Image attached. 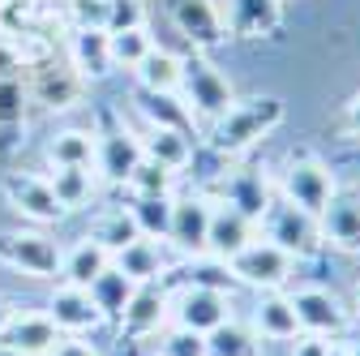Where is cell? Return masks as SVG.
Here are the masks:
<instances>
[{"label":"cell","instance_id":"obj_1","mask_svg":"<svg viewBox=\"0 0 360 356\" xmlns=\"http://www.w3.org/2000/svg\"><path fill=\"white\" fill-rule=\"evenodd\" d=\"M288 120V103L279 95H253V99H236L228 112H223L214 125H210V146L219 155H245L253 151L262 138H270L279 125Z\"/></svg>","mask_w":360,"mask_h":356},{"label":"cell","instance_id":"obj_2","mask_svg":"<svg viewBox=\"0 0 360 356\" xmlns=\"http://www.w3.org/2000/svg\"><path fill=\"white\" fill-rule=\"evenodd\" d=\"M335 193H339L335 189V172H330L326 159H318L313 151H292L283 159V167H279V198L283 202H292L304 215L318 219Z\"/></svg>","mask_w":360,"mask_h":356},{"label":"cell","instance_id":"obj_3","mask_svg":"<svg viewBox=\"0 0 360 356\" xmlns=\"http://www.w3.org/2000/svg\"><path fill=\"white\" fill-rule=\"evenodd\" d=\"M257 228L266 232V241H275L283 253H292L296 262H313V258H322L326 241H322V228H318V219L304 215L300 206L283 202V198H270L266 215L257 219Z\"/></svg>","mask_w":360,"mask_h":356},{"label":"cell","instance_id":"obj_4","mask_svg":"<svg viewBox=\"0 0 360 356\" xmlns=\"http://www.w3.org/2000/svg\"><path fill=\"white\" fill-rule=\"evenodd\" d=\"M176 95L185 99V108H189L198 120H210V125L236 103L232 82L223 77L202 52H189V56H185V69H180V91H176Z\"/></svg>","mask_w":360,"mask_h":356},{"label":"cell","instance_id":"obj_5","mask_svg":"<svg viewBox=\"0 0 360 356\" xmlns=\"http://www.w3.org/2000/svg\"><path fill=\"white\" fill-rule=\"evenodd\" d=\"M22 77H26L30 103H39L43 112H69V108H77L82 95H86V82L77 77V69H73L65 56H56V52H48L43 61H34Z\"/></svg>","mask_w":360,"mask_h":356},{"label":"cell","instance_id":"obj_6","mask_svg":"<svg viewBox=\"0 0 360 356\" xmlns=\"http://www.w3.org/2000/svg\"><path fill=\"white\" fill-rule=\"evenodd\" d=\"M228 271L236 284L245 288H257V292H283L292 284V271H296V258L283 253L275 241H249L236 258H228Z\"/></svg>","mask_w":360,"mask_h":356},{"label":"cell","instance_id":"obj_7","mask_svg":"<svg viewBox=\"0 0 360 356\" xmlns=\"http://www.w3.org/2000/svg\"><path fill=\"white\" fill-rule=\"evenodd\" d=\"M142 163V138L133 129H124V120L116 112H99V133H95V167L103 181L124 185L133 167Z\"/></svg>","mask_w":360,"mask_h":356},{"label":"cell","instance_id":"obj_8","mask_svg":"<svg viewBox=\"0 0 360 356\" xmlns=\"http://www.w3.org/2000/svg\"><path fill=\"white\" fill-rule=\"evenodd\" d=\"M60 245L39 232V228H18V232H0V266L22 271L30 279H56L60 275Z\"/></svg>","mask_w":360,"mask_h":356},{"label":"cell","instance_id":"obj_9","mask_svg":"<svg viewBox=\"0 0 360 356\" xmlns=\"http://www.w3.org/2000/svg\"><path fill=\"white\" fill-rule=\"evenodd\" d=\"M0 193H5L9 210H18L22 219H30V224H60L65 219V206L56 202L48 176L39 172H5L0 176Z\"/></svg>","mask_w":360,"mask_h":356},{"label":"cell","instance_id":"obj_10","mask_svg":"<svg viewBox=\"0 0 360 356\" xmlns=\"http://www.w3.org/2000/svg\"><path fill=\"white\" fill-rule=\"evenodd\" d=\"M167 318L185 331L210 335L214 326H223L232 318V296L214 292V288H172V309Z\"/></svg>","mask_w":360,"mask_h":356},{"label":"cell","instance_id":"obj_11","mask_svg":"<svg viewBox=\"0 0 360 356\" xmlns=\"http://www.w3.org/2000/svg\"><path fill=\"white\" fill-rule=\"evenodd\" d=\"M167 13H172L176 30L189 39L193 52H210V48H219V43L232 39L219 0H167Z\"/></svg>","mask_w":360,"mask_h":356},{"label":"cell","instance_id":"obj_12","mask_svg":"<svg viewBox=\"0 0 360 356\" xmlns=\"http://www.w3.org/2000/svg\"><path fill=\"white\" fill-rule=\"evenodd\" d=\"M292 309H296V322L304 335H322V339H335L347 331L352 314H347V305L330 292V288H296L292 296Z\"/></svg>","mask_w":360,"mask_h":356},{"label":"cell","instance_id":"obj_13","mask_svg":"<svg viewBox=\"0 0 360 356\" xmlns=\"http://www.w3.org/2000/svg\"><path fill=\"white\" fill-rule=\"evenodd\" d=\"M167 309H172V288L163 279L138 284V288H133V296H129V305H124V314L116 318V326L129 339H150V335L163 331Z\"/></svg>","mask_w":360,"mask_h":356},{"label":"cell","instance_id":"obj_14","mask_svg":"<svg viewBox=\"0 0 360 356\" xmlns=\"http://www.w3.org/2000/svg\"><path fill=\"white\" fill-rule=\"evenodd\" d=\"M210 210L214 202L206 193H185L172 202V228H167V245L185 258H202L206 253V232H210Z\"/></svg>","mask_w":360,"mask_h":356},{"label":"cell","instance_id":"obj_15","mask_svg":"<svg viewBox=\"0 0 360 356\" xmlns=\"http://www.w3.org/2000/svg\"><path fill=\"white\" fill-rule=\"evenodd\" d=\"M60 343V326L48 314H13L0 331V352L9 356H48Z\"/></svg>","mask_w":360,"mask_h":356},{"label":"cell","instance_id":"obj_16","mask_svg":"<svg viewBox=\"0 0 360 356\" xmlns=\"http://www.w3.org/2000/svg\"><path fill=\"white\" fill-rule=\"evenodd\" d=\"M219 9L232 39H266L283 26V0H223Z\"/></svg>","mask_w":360,"mask_h":356},{"label":"cell","instance_id":"obj_17","mask_svg":"<svg viewBox=\"0 0 360 356\" xmlns=\"http://www.w3.org/2000/svg\"><path fill=\"white\" fill-rule=\"evenodd\" d=\"M253 232H257V224H253L245 210H236L228 202H214V210H210V232H206V253L219 258V262H228V258H236L253 241Z\"/></svg>","mask_w":360,"mask_h":356},{"label":"cell","instance_id":"obj_18","mask_svg":"<svg viewBox=\"0 0 360 356\" xmlns=\"http://www.w3.org/2000/svg\"><path fill=\"white\" fill-rule=\"evenodd\" d=\"M65 61L77 69V77H82L86 86L112 77L116 65H112V39H108V30H69Z\"/></svg>","mask_w":360,"mask_h":356},{"label":"cell","instance_id":"obj_19","mask_svg":"<svg viewBox=\"0 0 360 356\" xmlns=\"http://www.w3.org/2000/svg\"><path fill=\"white\" fill-rule=\"evenodd\" d=\"M48 318H52L60 331H69V335H86V331H95V326L108 322V318L99 314V305L90 300V292H86V288H73V284H60V288L52 292Z\"/></svg>","mask_w":360,"mask_h":356},{"label":"cell","instance_id":"obj_20","mask_svg":"<svg viewBox=\"0 0 360 356\" xmlns=\"http://www.w3.org/2000/svg\"><path fill=\"white\" fill-rule=\"evenodd\" d=\"M318 228L326 245L343 253H360V193H335L318 215Z\"/></svg>","mask_w":360,"mask_h":356},{"label":"cell","instance_id":"obj_21","mask_svg":"<svg viewBox=\"0 0 360 356\" xmlns=\"http://www.w3.org/2000/svg\"><path fill=\"white\" fill-rule=\"evenodd\" d=\"M133 103H138V112L155 125V129H176L185 133V138H198V116L185 108V99L180 95H167V91H133Z\"/></svg>","mask_w":360,"mask_h":356},{"label":"cell","instance_id":"obj_22","mask_svg":"<svg viewBox=\"0 0 360 356\" xmlns=\"http://www.w3.org/2000/svg\"><path fill=\"white\" fill-rule=\"evenodd\" d=\"M26 77H0V159H9L22 146L26 129Z\"/></svg>","mask_w":360,"mask_h":356},{"label":"cell","instance_id":"obj_23","mask_svg":"<svg viewBox=\"0 0 360 356\" xmlns=\"http://www.w3.org/2000/svg\"><path fill=\"white\" fill-rule=\"evenodd\" d=\"M116 271H124L133 284H150V279H163L172 271V262H167V249L150 236H138L133 245H124L116 258Z\"/></svg>","mask_w":360,"mask_h":356},{"label":"cell","instance_id":"obj_24","mask_svg":"<svg viewBox=\"0 0 360 356\" xmlns=\"http://www.w3.org/2000/svg\"><path fill=\"white\" fill-rule=\"evenodd\" d=\"M253 331L262 339H275V343H288L300 335V322H296V309H292L288 292H262V300L253 305Z\"/></svg>","mask_w":360,"mask_h":356},{"label":"cell","instance_id":"obj_25","mask_svg":"<svg viewBox=\"0 0 360 356\" xmlns=\"http://www.w3.org/2000/svg\"><path fill=\"white\" fill-rule=\"evenodd\" d=\"M163 284H167V288H214V292H228V296H232V288H236V279H232V271H228V262H219V258H210V253L189 258L185 266L167 271Z\"/></svg>","mask_w":360,"mask_h":356},{"label":"cell","instance_id":"obj_26","mask_svg":"<svg viewBox=\"0 0 360 356\" xmlns=\"http://www.w3.org/2000/svg\"><path fill=\"white\" fill-rule=\"evenodd\" d=\"M112 266V253L99 245V241H90V236H82L65 258H60V279L65 284H73V288H90L103 271Z\"/></svg>","mask_w":360,"mask_h":356},{"label":"cell","instance_id":"obj_27","mask_svg":"<svg viewBox=\"0 0 360 356\" xmlns=\"http://www.w3.org/2000/svg\"><path fill=\"white\" fill-rule=\"evenodd\" d=\"M219 202H228V206H236V210H245L253 224L266 215V206H270V189H266V176L262 172H232L228 181H223V193H219Z\"/></svg>","mask_w":360,"mask_h":356},{"label":"cell","instance_id":"obj_28","mask_svg":"<svg viewBox=\"0 0 360 356\" xmlns=\"http://www.w3.org/2000/svg\"><path fill=\"white\" fill-rule=\"evenodd\" d=\"M142 155L163 163L167 172H185L193 163V138H185V133H176V129H146L142 133Z\"/></svg>","mask_w":360,"mask_h":356},{"label":"cell","instance_id":"obj_29","mask_svg":"<svg viewBox=\"0 0 360 356\" xmlns=\"http://www.w3.org/2000/svg\"><path fill=\"white\" fill-rule=\"evenodd\" d=\"M180 69H185V56H176L167 48H150L146 61L133 69V77H138L142 91H167V95H176L180 91Z\"/></svg>","mask_w":360,"mask_h":356},{"label":"cell","instance_id":"obj_30","mask_svg":"<svg viewBox=\"0 0 360 356\" xmlns=\"http://www.w3.org/2000/svg\"><path fill=\"white\" fill-rule=\"evenodd\" d=\"M52 167H95V129H60L48 138Z\"/></svg>","mask_w":360,"mask_h":356},{"label":"cell","instance_id":"obj_31","mask_svg":"<svg viewBox=\"0 0 360 356\" xmlns=\"http://www.w3.org/2000/svg\"><path fill=\"white\" fill-rule=\"evenodd\" d=\"M206 356H262V335L245 322H223L206 335Z\"/></svg>","mask_w":360,"mask_h":356},{"label":"cell","instance_id":"obj_32","mask_svg":"<svg viewBox=\"0 0 360 356\" xmlns=\"http://www.w3.org/2000/svg\"><path fill=\"white\" fill-rule=\"evenodd\" d=\"M133 288H138V284H133V279H129L124 271H116V262H112V266H108V271H103V275H99L95 284H90L86 292H90V300H95V305H99V314L116 322V318L124 314V305H129V296H133Z\"/></svg>","mask_w":360,"mask_h":356},{"label":"cell","instance_id":"obj_33","mask_svg":"<svg viewBox=\"0 0 360 356\" xmlns=\"http://www.w3.org/2000/svg\"><path fill=\"white\" fill-rule=\"evenodd\" d=\"M48 185H52L56 202L65 206V215L82 210L90 198H95V167H56L48 176Z\"/></svg>","mask_w":360,"mask_h":356},{"label":"cell","instance_id":"obj_34","mask_svg":"<svg viewBox=\"0 0 360 356\" xmlns=\"http://www.w3.org/2000/svg\"><path fill=\"white\" fill-rule=\"evenodd\" d=\"M90 241H99L112 258L124 249V245H133L142 232H138V224H133V215H129V206H120V210H103L95 224H90V232H86Z\"/></svg>","mask_w":360,"mask_h":356},{"label":"cell","instance_id":"obj_35","mask_svg":"<svg viewBox=\"0 0 360 356\" xmlns=\"http://www.w3.org/2000/svg\"><path fill=\"white\" fill-rule=\"evenodd\" d=\"M172 202H176V198H142V193H133L129 215H133V224H138L142 236L167 241V228H172Z\"/></svg>","mask_w":360,"mask_h":356},{"label":"cell","instance_id":"obj_36","mask_svg":"<svg viewBox=\"0 0 360 356\" xmlns=\"http://www.w3.org/2000/svg\"><path fill=\"white\" fill-rule=\"evenodd\" d=\"M112 39V65L116 69H138L142 61H146V52L155 48V39H150V30L146 26H133V30H116V34H108Z\"/></svg>","mask_w":360,"mask_h":356},{"label":"cell","instance_id":"obj_37","mask_svg":"<svg viewBox=\"0 0 360 356\" xmlns=\"http://www.w3.org/2000/svg\"><path fill=\"white\" fill-rule=\"evenodd\" d=\"M129 193H142V198H172V189H176V172H167L163 163H155V159H146L142 155V163L133 167V176H129Z\"/></svg>","mask_w":360,"mask_h":356},{"label":"cell","instance_id":"obj_38","mask_svg":"<svg viewBox=\"0 0 360 356\" xmlns=\"http://www.w3.org/2000/svg\"><path fill=\"white\" fill-rule=\"evenodd\" d=\"M69 30H108V0H65Z\"/></svg>","mask_w":360,"mask_h":356},{"label":"cell","instance_id":"obj_39","mask_svg":"<svg viewBox=\"0 0 360 356\" xmlns=\"http://www.w3.org/2000/svg\"><path fill=\"white\" fill-rule=\"evenodd\" d=\"M155 356H206V335L185 331V326H172L159 335V352Z\"/></svg>","mask_w":360,"mask_h":356},{"label":"cell","instance_id":"obj_40","mask_svg":"<svg viewBox=\"0 0 360 356\" xmlns=\"http://www.w3.org/2000/svg\"><path fill=\"white\" fill-rule=\"evenodd\" d=\"M146 26V0H108V34Z\"/></svg>","mask_w":360,"mask_h":356},{"label":"cell","instance_id":"obj_41","mask_svg":"<svg viewBox=\"0 0 360 356\" xmlns=\"http://www.w3.org/2000/svg\"><path fill=\"white\" fill-rule=\"evenodd\" d=\"M326 348H330V339H322V335H296L292 339V356H326Z\"/></svg>","mask_w":360,"mask_h":356},{"label":"cell","instance_id":"obj_42","mask_svg":"<svg viewBox=\"0 0 360 356\" xmlns=\"http://www.w3.org/2000/svg\"><path fill=\"white\" fill-rule=\"evenodd\" d=\"M48 356H99V352L90 348L86 339H77V335H73V339H65V335H60V343H56Z\"/></svg>","mask_w":360,"mask_h":356},{"label":"cell","instance_id":"obj_43","mask_svg":"<svg viewBox=\"0 0 360 356\" xmlns=\"http://www.w3.org/2000/svg\"><path fill=\"white\" fill-rule=\"evenodd\" d=\"M343 133H347V138L352 142H360V95L347 103V112H343Z\"/></svg>","mask_w":360,"mask_h":356},{"label":"cell","instance_id":"obj_44","mask_svg":"<svg viewBox=\"0 0 360 356\" xmlns=\"http://www.w3.org/2000/svg\"><path fill=\"white\" fill-rule=\"evenodd\" d=\"M13 314H18V309H13V305H9L5 296H0V331H5V326H9V318H13Z\"/></svg>","mask_w":360,"mask_h":356},{"label":"cell","instance_id":"obj_45","mask_svg":"<svg viewBox=\"0 0 360 356\" xmlns=\"http://www.w3.org/2000/svg\"><path fill=\"white\" fill-rule=\"evenodd\" d=\"M326 356H352V343H330Z\"/></svg>","mask_w":360,"mask_h":356},{"label":"cell","instance_id":"obj_46","mask_svg":"<svg viewBox=\"0 0 360 356\" xmlns=\"http://www.w3.org/2000/svg\"><path fill=\"white\" fill-rule=\"evenodd\" d=\"M352 356H360V339H356V348H352Z\"/></svg>","mask_w":360,"mask_h":356},{"label":"cell","instance_id":"obj_47","mask_svg":"<svg viewBox=\"0 0 360 356\" xmlns=\"http://www.w3.org/2000/svg\"><path fill=\"white\" fill-rule=\"evenodd\" d=\"M356 318H360V296H356Z\"/></svg>","mask_w":360,"mask_h":356}]
</instances>
